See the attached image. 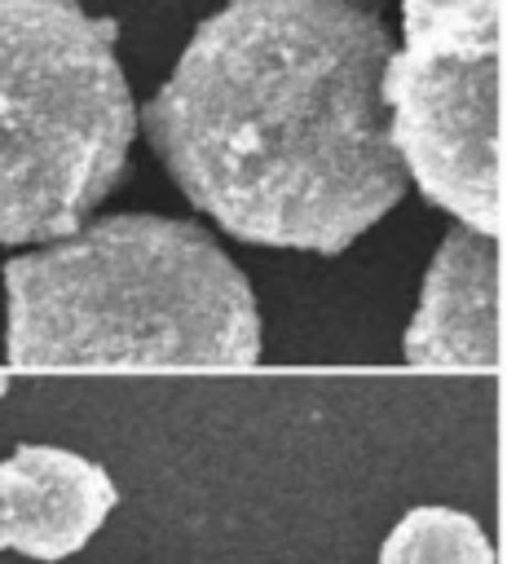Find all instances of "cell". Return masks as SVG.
Here are the masks:
<instances>
[{"label": "cell", "instance_id": "cell-1", "mask_svg": "<svg viewBox=\"0 0 507 564\" xmlns=\"http://www.w3.org/2000/svg\"><path fill=\"white\" fill-rule=\"evenodd\" d=\"M388 53V26L353 0H225L137 128L229 238L339 256L406 194Z\"/></svg>", "mask_w": 507, "mask_h": 564}, {"label": "cell", "instance_id": "cell-2", "mask_svg": "<svg viewBox=\"0 0 507 564\" xmlns=\"http://www.w3.org/2000/svg\"><path fill=\"white\" fill-rule=\"evenodd\" d=\"M13 366H251L260 308L220 242L181 216H101L4 260Z\"/></svg>", "mask_w": 507, "mask_h": 564}, {"label": "cell", "instance_id": "cell-3", "mask_svg": "<svg viewBox=\"0 0 507 564\" xmlns=\"http://www.w3.org/2000/svg\"><path fill=\"white\" fill-rule=\"evenodd\" d=\"M119 26L79 0H0V242H57L128 176Z\"/></svg>", "mask_w": 507, "mask_h": 564}, {"label": "cell", "instance_id": "cell-4", "mask_svg": "<svg viewBox=\"0 0 507 564\" xmlns=\"http://www.w3.org/2000/svg\"><path fill=\"white\" fill-rule=\"evenodd\" d=\"M379 97L401 172L432 207L503 234V0H401Z\"/></svg>", "mask_w": 507, "mask_h": 564}, {"label": "cell", "instance_id": "cell-5", "mask_svg": "<svg viewBox=\"0 0 507 564\" xmlns=\"http://www.w3.org/2000/svg\"><path fill=\"white\" fill-rule=\"evenodd\" d=\"M498 291V238H485L463 225L450 229L428 264L419 308L401 335V357L410 366L494 370L503 352Z\"/></svg>", "mask_w": 507, "mask_h": 564}, {"label": "cell", "instance_id": "cell-6", "mask_svg": "<svg viewBox=\"0 0 507 564\" xmlns=\"http://www.w3.org/2000/svg\"><path fill=\"white\" fill-rule=\"evenodd\" d=\"M119 489L101 463L62 445H18L0 463V551L66 560L106 524Z\"/></svg>", "mask_w": 507, "mask_h": 564}, {"label": "cell", "instance_id": "cell-7", "mask_svg": "<svg viewBox=\"0 0 507 564\" xmlns=\"http://www.w3.org/2000/svg\"><path fill=\"white\" fill-rule=\"evenodd\" d=\"M379 564H494V546L476 516L428 502L392 524Z\"/></svg>", "mask_w": 507, "mask_h": 564}]
</instances>
